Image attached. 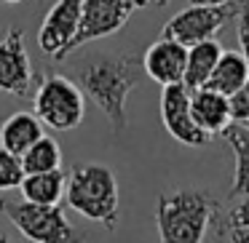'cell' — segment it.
<instances>
[{
    "label": "cell",
    "instance_id": "6da1fadb",
    "mask_svg": "<svg viewBox=\"0 0 249 243\" xmlns=\"http://www.w3.org/2000/svg\"><path fill=\"white\" fill-rule=\"evenodd\" d=\"M145 67L137 54H121V56H91L78 67L75 78L89 99L105 113L115 134L126 129L129 115H126V99L140 86Z\"/></svg>",
    "mask_w": 249,
    "mask_h": 243
},
{
    "label": "cell",
    "instance_id": "7a4b0ae2",
    "mask_svg": "<svg viewBox=\"0 0 249 243\" xmlns=\"http://www.w3.org/2000/svg\"><path fill=\"white\" fill-rule=\"evenodd\" d=\"M220 203L209 190H172L156 200V227L161 243H204Z\"/></svg>",
    "mask_w": 249,
    "mask_h": 243
},
{
    "label": "cell",
    "instance_id": "3957f363",
    "mask_svg": "<svg viewBox=\"0 0 249 243\" xmlns=\"http://www.w3.org/2000/svg\"><path fill=\"white\" fill-rule=\"evenodd\" d=\"M65 200L72 211L102 225L107 232L118 227V179L102 163H75L67 174Z\"/></svg>",
    "mask_w": 249,
    "mask_h": 243
},
{
    "label": "cell",
    "instance_id": "277c9868",
    "mask_svg": "<svg viewBox=\"0 0 249 243\" xmlns=\"http://www.w3.org/2000/svg\"><path fill=\"white\" fill-rule=\"evenodd\" d=\"M0 214L11 219V225L27 238V243H86L81 230L72 227L59 206L0 198Z\"/></svg>",
    "mask_w": 249,
    "mask_h": 243
},
{
    "label": "cell",
    "instance_id": "5b68a950",
    "mask_svg": "<svg viewBox=\"0 0 249 243\" xmlns=\"http://www.w3.org/2000/svg\"><path fill=\"white\" fill-rule=\"evenodd\" d=\"M33 113L54 131H72L83 123V88L65 75H46L33 94Z\"/></svg>",
    "mask_w": 249,
    "mask_h": 243
},
{
    "label": "cell",
    "instance_id": "8992f818",
    "mask_svg": "<svg viewBox=\"0 0 249 243\" xmlns=\"http://www.w3.org/2000/svg\"><path fill=\"white\" fill-rule=\"evenodd\" d=\"M238 3H225V6H190L185 11L174 14L163 24V38H172L182 46H196L204 40H214L225 30L228 22L238 16Z\"/></svg>",
    "mask_w": 249,
    "mask_h": 243
},
{
    "label": "cell",
    "instance_id": "52a82bcc",
    "mask_svg": "<svg viewBox=\"0 0 249 243\" xmlns=\"http://www.w3.org/2000/svg\"><path fill=\"white\" fill-rule=\"evenodd\" d=\"M147 6H150V0H86L81 27L70 43V51L81 49L91 40L115 35L131 19V14Z\"/></svg>",
    "mask_w": 249,
    "mask_h": 243
},
{
    "label": "cell",
    "instance_id": "ba28073f",
    "mask_svg": "<svg viewBox=\"0 0 249 243\" xmlns=\"http://www.w3.org/2000/svg\"><path fill=\"white\" fill-rule=\"evenodd\" d=\"M33 62L24 49V30L11 27L6 38L0 40V91L11 94L17 99L33 97Z\"/></svg>",
    "mask_w": 249,
    "mask_h": 243
},
{
    "label": "cell",
    "instance_id": "9c48e42d",
    "mask_svg": "<svg viewBox=\"0 0 249 243\" xmlns=\"http://www.w3.org/2000/svg\"><path fill=\"white\" fill-rule=\"evenodd\" d=\"M161 120L163 129L174 136L177 142L188 147H204L209 145L212 134H206L193 118L190 110V88L185 83H174V86H163L161 91Z\"/></svg>",
    "mask_w": 249,
    "mask_h": 243
},
{
    "label": "cell",
    "instance_id": "30bf717a",
    "mask_svg": "<svg viewBox=\"0 0 249 243\" xmlns=\"http://www.w3.org/2000/svg\"><path fill=\"white\" fill-rule=\"evenodd\" d=\"M83 3L86 0H56L46 14L38 32V46L51 59H65L70 54V43L83 19Z\"/></svg>",
    "mask_w": 249,
    "mask_h": 243
},
{
    "label": "cell",
    "instance_id": "8fae6325",
    "mask_svg": "<svg viewBox=\"0 0 249 243\" xmlns=\"http://www.w3.org/2000/svg\"><path fill=\"white\" fill-rule=\"evenodd\" d=\"M142 67H145V75L161 86L182 83L185 67H188V46L161 35L156 43L147 46L145 56H142Z\"/></svg>",
    "mask_w": 249,
    "mask_h": 243
},
{
    "label": "cell",
    "instance_id": "7c38bea8",
    "mask_svg": "<svg viewBox=\"0 0 249 243\" xmlns=\"http://www.w3.org/2000/svg\"><path fill=\"white\" fill-rule=\"evenodd\" d=\"M190 110H193V118L206 134H222L228 126L233 123L231 115V99L225 94L214 91V88L204 86L190 91Z\"/></svg>",
    "mask_w": 249,
    "mask_h": 243
},
{
    "label": "cell",
    "instance_id": "4fadbf2b",
    "mask_svg": "<svg viewBox=\"0 0 249 243\" xmlns=\"http://www.w3.org/2000/svg\"><path fill=\"white\" fill-rule=\"evenodd\" d=\"M43 136V120L35 113H14L0 129V145L22 158Z\"/></svg>",
    "mask_w": 249,
    "mask_h": 243
},
{
    "label": "cell",
    "instance_id": "5bb4252c",
    "mask_svg": "<svg viewBox=\"0 0 249 243\" xmlns=\"http://www.w3.org/2000/svg\"><path fill=\"white\" fill-rule=\"evenodd\" d=\"M222 139L236 155V174H233V184L228 190V198H247L249 195V129L244 123L233 120L225 131Z\"/></svg>",
    "mask_w": 249,
    "mask_h": 243
},
{
    "label": "cell",
    "instance_id": "9a60e30c",
    "mask_svg": "<svg viewBox=\"0 0 249 243\" xmlns=\"http://www.w3.org/2000/svg\"><path fill=\"white\" fill-rule=\"evenodd\" d=\"M19 190H22L24 200H30V203L59 206V200L65 198V190H67V177L62 168L43 171V174H24Z\"/></svg>",
    "mask_w": 249,
    "mask_h": 243
},
{
    "label": "cell",
    "instance_id": "2e32d148",
    "mask_svg": "<svg viewBox=\"0 0 249 243\" xmlns=\"http://www.w3.org/2000/svg\"><path fill=\"white\" fill-rule=\"evenodd\" d=\"M222 56V46L217 40H204V43H196L188 49V67H185V86L190 91L196 88H204L209 83L212 72H214L217 62Z\"/></svg>",
    "mask_w": 249,
    "mask_h": 243
},
{
    "label": "cell",
    "instance_id": "e0dca14e",
    "mask_svg": "<svg viewBox=\"0 0 249 243\" xmlns=\"http://www.w3.org/2000/svg\"><path fill=\"white\" fill-rule=\"evenodd\" d=\"M247 78H249L247 56H244L241 51H222L220 62H217V67H214V72H212L206 86L220 91V94H225V97H231L233 91H238V88L247 83Z\"/></svg>",
    "mask_w": 249,
    "mask_h": 243
},
{
    "label": "cell",
    "instance_id": "ac0fdd59",
    "mask_svg": "<svg viewBox=\"0 0 249 243\" xmlns=\"http://www.w3.org/2000/svg\"><path fill=\"white\" fill-rule=\"evenodd\" d=\"M22 166L24 174H43V171H54L62 166V147L54 136H40L33 147L22 155Z\"/></svg>",
    "mask_w": 249,
    "mask_h": 243
},
{
    "label": "cell",
    "instance_id": "d6986e66",
    "mask_svg": "<svg viewBox=\"0 0 249 243\" xmlns=\"http://www.w3.org/2000/svg\"><path fill=\"white\" fill-rule=\"evenodd\" d=\"M22 179H24L22 158L14 155L11 150H6V147L0 145V193L22 187Z\"/></svg>",
    "mask_w": 249,
    "mask_h": 243
},
{
    "label": "cell",
    "instance_id": "ffe728a7",
    "mask_svg": "<svg viewBox=\"0 0 249 243\" xmlns=\"http://www.w3.org/2000/svg\"><path fill=\"white\" fill-rule=\"evenodd\" d=\"M233 230H249V195L241 203L231 206L225 214H217V232H233Z\"/></svg>",
    "mask_w": 249,
    "mask_h": 243
},
{
    "label": "cell",
    "instance_id": "44dd1931",
    "mask_svg": "<svg viewBox=\"0 0 249 243\" xmlns=\"http://www.w3.org/2000/svg\"><path fill=\"white\" fill-rule=\"evenodd\" d=\"M228 99H231L233 120H236V123H247L249 120V78H247V83H244L238 91H233Z\"/></svg>",
    "mask_w": 249,
    "mask_h": 243
},
{
    "label": "cell",
    "instance_id": "7402d4cb",
    "mask_svg": "<svg viewBox=\"0 0 249 243\" xmlns=\"http://www.w3.org/2000/svg\"><path fill=\"white\" fill-rule=\"evenodd\" d=\"M238 46L249 62V0H238Z\"/></svg>",
    "mask_w": 249,
    "mask_h": 243
},
{
    "label": "cell",
    "instance_id": "603a6c76",
    "mask_svg": "<svg viewBox=\"0 0 249 243\" xmlns=\"http://www.w3.org/2000/svg\"><path fill=\"white\" fill-rule=\"evenodd\" d=\"M228 238H231V243H249V230H233L228 232Z\"/></svg>",
    "mask_w": 249,
    "mask_h": 243
},
{
    "label": "cell",
    "instance_id": "cb8c5ba5",
    "mask_svg": "<svg viewBox=\"0 0 249 243\" xmlns=\"http://www.w3.org/2000/svg\"><path fill=\"white\" fill-rule=\"evenodd\" d=\"M231 0H190V6H225Z\"/></svg>",
    "mask_w": 249,
    "mask_h": 243
},
{
    "label": "cell",
    "instance_id": "d4e9b609",
    "mask_svg": "<svg viewBox=\"0 0 249 243\" xmlns=\"http://www.w3.org/2000/svg\"><path fill=\"white\" fill-rule=\"evenodd\" d=\"M0 3H6V6H17V3H22V0H0Z\"/></svg>",
    "mask_w": 249,
    "mask_h": 243
},
{
    "label": "cell",
    "instance_id": "484cf974",
    "mask_svg": "<svg viewBox=\"0 0 249 243\" xmlns=\"http://www.w3.org/2000/svg\"><path fill=\"white\" fill-rule=\"evenodd\" d=\"M0 243H19V241H11V238H6V235H0Z\"/></svg>",
    "mask_w": 249,
    "mask_h": 243
},
{
    "label": "cell",
    "instance_id": "4316f807",
    "mask_svg": "<svg viewBox=\"0 0 249 243\" xmlns=\"http://www.w3.org/2000/svg\"><path fill=\"white\" fill-rule=\"evenodd\" d=\"M156 3H161V6H163V3H169V0H156Z\"/></svg>",
    "mask_w": 249,
    "mask_h": 243
},
{
    "label": "cell",
    "instance_id": "83f0119b",
    "mask_svg": "<svg viewBox=\"0 0 249 243\" xmlns=\"http://www.w3.org/2000/svg\"><path fill=\"white\" fill-rule=\"evenodd\" d=\"M244 126H247V129H249V120H247V123H244Z\"/></svg>",
    "mask_w": 249,
    "mask_h": 243
},
{
    "label": "cell",
    "instance_id": "f1b7e54d",
    "mask_svg": "<svg viewBox=\"0 0 249 243\" xmlns=\"http://www.w3.org/2000/svg\"><path fill=\"white\" fill-rule=\"evenodd\" d=\"M38 3H40V0H38Z\"/></svg>",
    "mask_w": 249,
    "mask_h": 243
}]
</instances>
